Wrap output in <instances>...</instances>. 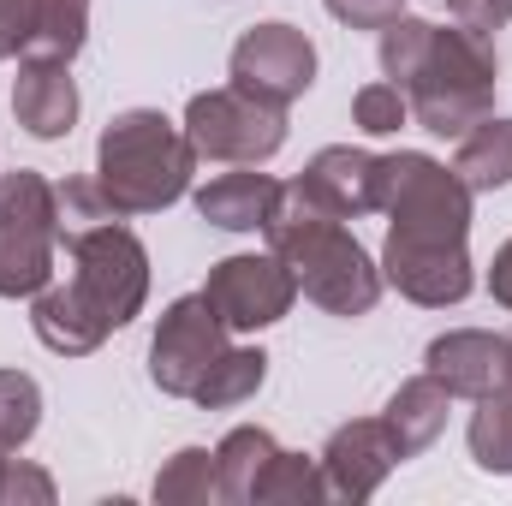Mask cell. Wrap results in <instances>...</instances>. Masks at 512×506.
Returning <instances> with one entry per match:
<instances>
[{"label":"cell","instance_id":"cell-1","mask_svg":"<svg viewBox=\"0 0 512 506\" xmlns=\"http://www.w3.org/2000/svg\"><path fill=\"white\" fill-rule=\"evenodd\" d=\"M382 72L387 84L405 90L411 120L435 137H465L477 120L495 114V84H501L495 42L465 24L447 30L399 12L382 30Z\"/></svg>","mask_w":512,"mask_h":506},{"label":"cell","instance_id":"cell-2","mask_svg":"<svg viewBox=\"0 0 512 506\" xmlns=\"http://www.w3.org/2000/svg\"><path fill=\"white\" fill-rule=\"evenodd\" d=\"M262 239H268V251L292 268L298 292L310 304H322L328 316H370L376 310V298H382V286H387L382 262L364 251L346 233V221L334 209H322L298 179L280 185Z\"/></svg>","mask_w":512,"mask_h":506},{"label":"cell","instance_id":"cell-3","mask_svg":"<svg viewBox=\"0 0 512 506\" xmlns=\"http://www.w3.org/2000/svg\"><path fill=\"white\" fill-rule=\"evenodd\" d=\"M197 149L185 126H173L161 108H126L114 114L96 143V179L120 215H161L191 191Z\"/></svg>","mask_w":512,"mask_h":506},{"label":"cell","instance_id":"cell-4","mask_svg":"<svg viewBox=\"0 0 512 506\" xmlns=\"http://www.w3.org/2000/svg\"><path fill=\"white\" fill-rule=\"evenodd\" d=\"M376 215L399 239L465 245L471 239V185L423 149L376 155Z\"/></svg>","mask_w":512,"mask_h":506},{"label":"cell","instance_id":"cell-5","mask_svg":"<svg viewBox=\"0 0 512 506\" xmlns=\"http://www.w3.org/2000/svg\"><path fill=\"white\" fill-rule=\"evenodd\" d=\"M66 256H72V286L96 304V316L108 328H126L131 316L143 310V298H149V251L126 227V215L72 233Z\"/></svg>","mask_w":512,"mask_h":506},{"label":"cell","instance_id":"cell-6","mask_svg":"<svg viewBox=\"0 0 512 506\" xmlns=\"http://www.w3.org/2000/svg\"><path fill=\"white\" fill-rule=\"evenodd\" d=\"M185 137H191L197 161L262 167V161L280 155V143H286V108L256 102L239 84L203 90V96H191V108H185Z\"/></svg>","mask_w":512,"mask_h":506},{"label":"cell","instance_id":"cell-7","mask_svg":"<svg viewBox=\"0 0 512 506\" xmlns=\"http://www.w3.org/2000/svg\"><path fill=\"white\" fill-rule=\"evenodd\" d=\"M227 322L203 292H185L161 310L155 340H149V381L173 399H191V387L203 381V370L227 352Z\"/></svg>","mask_w":512,"mask_h":506},{"label":"cell","instance_id":"cell-8","mask_svg":"<svg viewBox=\"0 0 512 506\" xmlns=\"http://www.w3.org/2000/svg\"><path fill=\"white\" fill-rule=\"evenodd\" d=\"M203 298L221 310V322L233 334H256V328H274L292 304H298V280L292 268L274 251H245V256H221L203 280Z\"/></svg>","mask_w":512,"mask_h":506},{"label":"cell","instance_id":"cell-9","mask_svg":"<svg viewBox=\"0 0 512 506\" xmlns=\"http://www.w3.org/2000/svg\"><path fill=\"white\" fill-rule=\"evenodd\" d=\"M233 84L256 96V102H274V108H292L310 84H316V42L298 30V24H251L239 42H233Z\"/></svg>","mask_w":512,"mask_h":506},{"label":"cell","instance_id":"cell-10","mask_svg":"<svg viewBox=\"0 0 512 506\" xmlns=\"http://www.w3.org/2000/svg\"><path fill=\"white\" fill-rule=\"evenodd\" d=\"M382 280L399 298L423 304V310H447V304H465V292H471L477 274H471V251L465 245H435V239H399V233H387Z\"/></svg>","mask_w":512,"mask_h":506},{"label":"cell","instance_id":"cell-11","mask_svg":"<svg viewBox=\"0 0 512 506\" xmlns=\"http://www.w3.org/2000/svg\"><path fill=\"white\" fill-rule=\"evenodd\" d=\"M399 441L382 417H358V423H340L322 447V477H328V501H370L393 477L399 465Z\"/></svg>","mask_w":512,"mask_h":506},{"label":"cell","instance_id":"cell-12","mask_svg":"<svg viewBox=\"0 0 512 506\" xmlns=\"http://www.w3.org/2000/svg\"><path fill=\"white\" fill-rule=\"evenodd\" d=\"M423 364L453 399H489V393L512 387V340L489 334V328H453V334L429 340Z\"/></svg>","mask_w":512,"mask_h":506},{"label":"cell","instance_id":"cell-13","mask_svg":"<svg viewBox=\"0 0 512 506\" xmlns=\"http://www.w3.org/2000/svg\"><path fill=\"white\" fill-rule=\"evenodd\" d=\"M298 185L334 209L340 221H358V215H376V155L370 149H352V143H328L310 155V167L298 173Z\"/></svg>","mask_w":512,"mask_h":506},{"label":"cell","instance_id":"cell-14","mask_svg":"<svg viewBox=\"0 0 512 506\" xmlns=\"http://www.w3.org/2000/svg\"><path fill=\"white\" fill-rule=\"evenodd\" d=\"M12 120L30 137H42V143H54V137H66L78 126V84H72L66 60H24L18 66V78H12Z\"/></svg>","mask_w":512,"mask_h":506},{"label":"cell","instance_id":"cell-15","mask_svg":"<svg viewBox=\"0 0 512 506\" xmlns=\"http://www.w3.org/2000/svg\"><path fill=\"white\" fill-rule=\"evenodd\" d=\"M30 328H36V340L48 346V352H60V358H84V352H96L114 328L96 316V304L72 286V280H60V286H42L36 298H30Z\"/></svg>","mask_w":512,"mask_h":506},{"label":"cell","instance_id":"cell-16","mask_svg":"<svg viewBox=\"0 0 512 506\" xmlns=\"http://www.w3.org/2000/svg\"><path fill=\"white\" fill-rule=\"evenodd\" d=\"M274 197H280V179L268 173H221L197 191V215L221 233H262L274 215Z\"/></svg>","mask_w":512,"mask_h":506},{"label":"cell","instance_id":"cell-17","mask_svg":"<svg viewBox=\"0 0 512 506\" xmlns=\"http://www.w3.org/2000/svg\"><path fill=\"white\" fill-rule=\"evenodd\" d=\"M447 405H453V393L429 376V370L393 387L382 423L393 429V441H399V453H405V459H417L423 447H435V441H441V429H447Z\"/></svg>","mask_w":512,"mask_h":506},{"label":"cell","instance_id":"cell-18","mask_svg":"<svg viewBox=\"0 0 512 506\" xmlns=\"http://www.w3.org/2000/svg\"><path fill=\"white\" fill-rule=\"evenodd\" d=\"M274 453H280V441H274L268 429H256V423H239V429H227V435H221V447H215L221 501L256 506V489H262V477H268Z\"/></svg>","mask_w":512,"mask_h":506},{"label":"cell","instance_id":"cell-19","mask_svg":"<svg viewBox=\"0 0 512 506\" xmlns=\"http://www.w3.org/2000/svg\"><path fill=\"white\" fill-rule=\"evenodd\" d=\"M54 251L60 233L48 227H0V298H36L54 286Z\"/></svg>","mask_w":512,"mask_h":506},{"label":"cell","instance_id":"cell-20","mask_svg":"<svg viewBox=\"0 0 512 506\" xmlns=\"http://www.w3.org/2000/svg\"><path fill=\"white\" fill-rule=\"evenodd\" d=\"M453 173L477 191H501L512 185V120H477V126L459 137V155H453Z\"/></svg>","mask_w":512,"mask_h":506},{"label":"cell","instance_id":"cell-21","mask_svg":"<svg viewBox=\"0 0 512 506\" xmlns=\"http://www.w3.org/2000/svg\"><path fill=\"white\" fill-rule=\"evenodd\" d=\"M262 381H268V352H262V346H227V352L203 370V381L191 387V399H197L203 411H233V405L256 399Z\"/></svg>","mask_w":512,"mask_h":506},{"label":"cell","instance_id":"cell-22","mask_svg":"<svg viewBox=\"0 0 512 506\" xmlns=\"http://www.w3.org/2000/svg\"><path fill=\"white\" fill-rule=\"evenodd\" d=\"M84 36H90V0H36L24 60H66L72 66Z\"/></svg>","mask_w":512,"mask_h":506},{"label":"cell","instance_id":"cell-23","mask_svg":"<svg viewBox=\"0 0 512 506\" xmlns=\"http://www.w3.org/2000/svg\"><path fill=\"white\" fill-rule=\"evenodd\" d=\"M155 501L161 506H209L221 501V471L209 447H179L161 471H155Z\"/></svg>","mask_w":512,"mask_h":506},{"label":"cell","instance_id":"cell-24","mask_svg":"<svg viewBox=\"0 0 512 506\" xmlns=\"http://www.w3.org/2000/svg\"><path fill=\"white\" fill-rule=\"evenodd\" d=\"M0 227H48L60 233V203H54V179L18 167L0 173Z\"/></svg>","mask_w":512,"mask_h":506},{"label":"cell","instance_id":"cell-25","mask_svg":"<svg viewBox=\"0 0 512 506\" xmlns=\"http://www.w3.org/2000/svg\"><path fill=\"white\" fill-rule=\"evenodd\" d=\"M471 459L489 477H512V387L477 399V411H471Z\"/></svg>","mask_w":512,"mask_h":506},{"label":"cell","instance_id":"cell-26","mask_svg":"<svg viewBox=\"0 0 512 506\" xmlns=\"http://www.w3.org/2000/svg\"><path fill=\"white\" fill-rule=\"evenodd\" d=\"M328 501V477H322V459H304V453H274L262 489H256V506H316Z\"/></svg>","mask_w":512,"mask_h":506},{"label":"cell","instance_id":"cell-27","mask_svg":"<svg viewBox=\"0 0 512 506\" xmlns=\"http://www.w3.org/2000/svg\"><path fill=\"white\" fill-rule=\"evenodd\" d=\"M42 423V387L24 370H0V453H18Z\"/></svg>","mask_w":512,"mask_h":506},{"label":"cell","instance_id":"cell-28","mask_svg":"<svg viewBox=\"0 0 512 506\" xmlns=\"http://www.w3.org/2000/svg\"><path fill=\"white\" fill-rule=\"evenodd\" d=\"M54 203H60V245L72 239V233H84V227H96V221H120V209L108 203V191H102V179L90 173H78V179H66V185H54Z\"/></svg>","mask_w":512,"mask_h":506},{"label":"cell","instance_id":"cell-29","mask_svg":"<svg viewBox=\"0 0 512 506\" xmlns=\"http://www.w3.org/2000/svg\"><path fill=\"white\" fill-rule=\"evenodd\" d=\"M405 120H411V102H405L399 84H364L352 96V126L370 131V137H393Z\"/></svg>","mask_w":512,"mask_h":506},{"label":"cell","instance_id":"cell-30","mask_svg":"<svg viewBox=\"0 0 512 506\" xmlns=\"http://www.w3.org/2000/svg\"><path fill=\"white\" fill-rule=\"evenodd\" d=\"M346 30H387L399 12H405V0H322Z\"/></svg>","mask_w":512,"mask_h":506},{"label":"cell","instance_id":"cell-31","mask_svg":"<svg viewBox=\"0 0 512 506\" xmlns=\"http://www.w3.org/2000/svg\"><path fill=\"white\" fill-rule=\"evenodd\" d=\"M6 506H54V477L36 471L30 459H12V471H6Z\"/></svg>","mask_w":512,"mask_h":506},{"label":"cell","instance_id":"cell-32","mask_svg":"<svg viewBox=\"0 0 512 506\" xmlns=\"http://www.w3.org/2000/svg\"><path fill=\"white\" fill-rule=\"evenodd\" d=\"M30 18H36V0H0V60L30 48Z\"/></svg>","mask_w":512,"mask_h":506},{"label":"cell","instance_id":"cell-33","mask_svg":"<svg viewBox=\"0 0 512 506\" xmlns=\"http://www.w3.org/2000/svg\"><path fill=\"white\" fill-rule=\"evenodd\" d=\"M447 6H453V18H459L465 30H477V36H495L512 18V0H447Z\"/></svg>","mask_w":512,"mask_h":506},{"label":"cell","instance_id":"cell-34","mask_svg":"<svg viewBox=\"0 0 512 506\" xmlns=\"http://www.w3.org/2000/svg\"><path fill=\"white\" fill-rule=\"evenodd\" d=\"M489 292H495L501 310H512V239L495 251V262H489Z\"/></svg>","mask_w":512,"mask_h":506},{"label":"cell","instance_id":"cell-35","mask_svg":"<svg viewBox=\"0 0 512 506\" xmlns=\"http://www.w3.org/2000/svg\"><path fill=\"white\" fill-rule=\"evenodd\" d=\"M6 471H12V453H0V506H6Z\"/></svg>","mask_w":512,"mask_h":506}]
</instances>
